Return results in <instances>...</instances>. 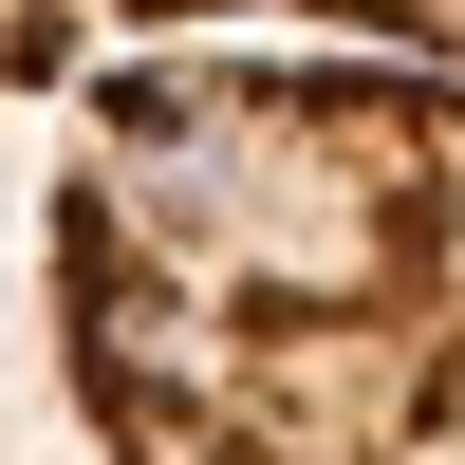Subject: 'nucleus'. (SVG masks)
I'll return each instance as SVG.
<instances>
[{
    "label": "nucleus",
    "mask_w": 465,
    "mask_h": 465,
    "mask_svg": "<svg viewBox=\"0 0 465 465\" xmlns=\"http://www.w3.org/2000/svg\"><path fill=\"white\" fill-rule=\"evenodd\" d=\"M112 465H465V74L131 56L37 186Z\"/></svg>",
    "instance_id": "1"
},
{
    "label": "nucleus",
    "mask_w": 465,
    "mask_h": 465,
    "mask_svg": "<svg viewBox=\"0 0 465 465\" xmlns=\"http://www.w3.org/2000/svg\"><path fill=\"white\" fill-rule=\"evenodd\" d=\"M223 19H280L298 56L465 74V0H0V94H74V74H131V56H205Z\"/></svg>",
    "instance_id": "2"
}]
</instances>
